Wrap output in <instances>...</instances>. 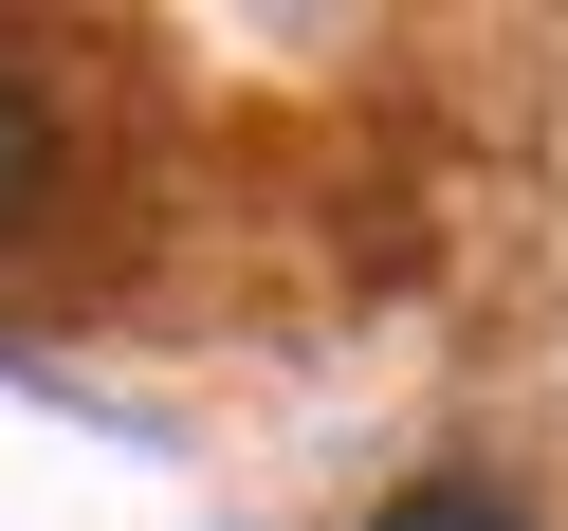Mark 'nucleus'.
<instances>
[{"label": "nucleus", "instance_id": "nucleus-2", "mask_svg": "<svg viewBox=\"0 0 568 531\" xmlns=\"http://www.w3.org/2000/svg\"><path fill=\"white\" fill-rule=\"evenodd\" d=\"M367 531H531V513H514V494H477V477H422V494H385Z\"/></svg>", "mask_w": 568, "mask_h": 531}, {"label": "nucleus", "instance_id": "nucleus-1", "mask_svg": "<svg viewBox=\"0 0 568 531\" xmlns=\"http://www.w3.org/2000/svg\"><path fill=\"white\" fill-rule=\"evenodd\" d=\"M38 202H55V111L0 74V221H38Z\"/></svg>", "mask_w": 568, "mask_h": 531}]
</instances>
